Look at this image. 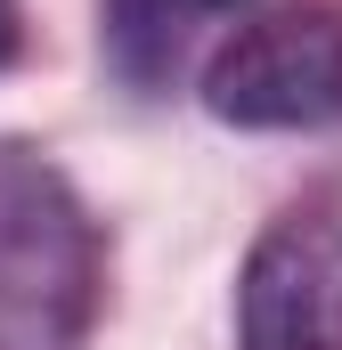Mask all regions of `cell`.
Returning <instances> with one entry per match:
<instances>
[{
    "mask_svg": "<svg viewBox=\"0 0 342 350\" xmlns=\"http://www.w3.org/2000/svg\"><path fill=\"white\" fill-rule=\"evenodd\" d=\"M106 293V237L66 163L0 139V350H82Z\"/></svg>",
    "mask_w": 342,
    "mask_h": 350,
    "instance_id": "6da1fadb",
    "label": "cell"
},
{
    "mask_svg": "<svg viewBox=\"0 0 342 350\" xmlns=\"http://www.w3.org/2000/svg\"><path fill=\"white\" fill-rule=\"evenodd\" d=\"M237 350H342V204H285L237 277Z\"/></svg>",
    "mask_w": 342,
    "mask_h": 350,
    "instance_id": "3957f363",
    "label": "cell"
},
{
    "mask_svg": "<svg viewBox=\"0 0 342 350\" xmlns=\"http://www.w3.org/2000/svg\"><path fill=\"white\" fill-rule=\"evenodd\" d=\"M204 114L228 131H334L342 0H285L245 16L204 66Z\"/></svg>",
    "mask_w": 342,
    "mask_h": 350,
    "instance_id": "7a4b0ae2",
    "label": "cell"
},
{
    "mask_svg": "<svg viewBox=\"0 0 342 350\" xmlns=\"http://www.w3.org/2000/svg\"><path fill=\"white\" fill-rule=\"evenodd\" d=\"M245 0H106L98 8V57H106V74L122 90H139V98H155V90L196 57V41L220 25V16H237Z\"/></svg>",
    "mask_w": 342,
    "mask_h": 350,
    "instance_id": "277c9868",
    "label": "cell"
},
{
    "mask_svg": "<svg viewBox=\"0 0 342 350\" xmlns=\"http://www.w3.org/2000/svg\"><path fill=\"white\" fill-rule=\"evenodd\" d=\"M16 49H25V8L0 0V66H16Z\"/></svg>",
    "mask_w": 342,
    "mask_h": 350,
    "instance_id": "5b68a950",
    "label": "cell"
}]
</instances>
